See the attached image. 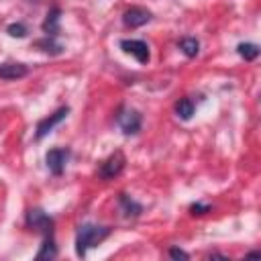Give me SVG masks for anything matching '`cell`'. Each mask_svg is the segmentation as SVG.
<instances>
[{"label": "cell", "instance_id": "cell-1", "mask_svg": "<svg viewBox=\"0 0 261 261\" xmlns=\"http://www.w3.org/2000/svg\"><path fill=\"white\" fill-rule=\"evenodd\" d=\"M112 228L110 226H98V224H82L77 228V234H75V255L77 257H86L88 249L100 245L106 237H110Z\"/></svg>", "mask_w": 261, "mask_h": 261}, {"label": "cell", "instance_id": "cell-2", "mask_svg": "<svg viewBox=\"0 0 261 261\" xmlns=\"http://www.w3.org/2000/svg\"><path fill=\"white\" fill-rule=\"evenodd\" d=\"M124 163H126V159H124L122 151H114L108 159L102 161V165H100V169H98V175H100L102 179H114L116 175L122 173Z\"/></svg>", "mask_w": 261, "mask_h": 261}, {"label": "cell", "instance_id": "cell-3", "mask_svg": "<svg viewBox=\"0 0 261 261\" xmlns=\"http://www.w3.org/2000/svg\"><path fill=\"white\" fill-rule=\"evenodd\" d=\"M27 226L33 228V230L43 232L45 237L47 234H53V218L47 212H43L41 208L29 210V214H27Z\"/></svg>", "mask_w": 261, "mask_h": 261}, {"label": "cell", "instance_id": "cell-4", "mask_svg": "<svg viewBox=\"0 0 261 261\" xmlns=\"http://www.w3.org/2000/svg\"><path fill=\"white\" fill-rule=\"evenodd\" d=\"M69 114V108L67 106H61V108H57L53 114H49V116H45V118H41L39 122H37V130H35V139L37 141H41L47 133H51L65 116Z\"/></svg>", "mask_w": 261, "mask_h": 261}, {"label": "cell", "instance_id": "cell-5", "mask_svg": "<svg viewBox=\"0 0 261 261\" xmlns=\"http://www.w3.org/2000/svg\"><path fill=\"white\" fill-rule=\"evenodd\" d=\"M116 120H118V126L124 135H135L141 128V114L135 108H122L118 112Z\"/></svg>", "mask_w": 261, "mask_h": 261}, {"label": "cell", "instance_id": "cell-6", "mask_svg": "<svg viewBox=\"0 0 261 261\" xmlns=\"http://www.w3.org/2000/svg\"><path fill=\"white\" fill-rule=\"evenodd\" d=\"M120 49L128 55H133L139 63H147L149 61V45L141 39H122L120 41Z\"/></svg>", "mask_w": 261, "mask_h": 261}, {"label": "cell", "instance_id": "cell-7", "mask_svg": "<svg viewBox=\"0 0 261 261\" xmlns=\"http://www.w3.org/2000/svg\"><path fill=\"white\" fill-rule=\"evenodd\" d=\"M149 20H151V12L147 8H143V6H130L122 14V22L128 29H139V27L147 24Z\"/></svg>", "mask_w": 261, "mask_h": 261}, {"label": "cell", "instance_id": "cell-8", "mask_svg": "<svg viewBox=\"0 0 261 261\" xmlns=\"http://www.w3.org/2000/svg\"><path fill=\"white\" fill-rule=\"evenodd\" d=\"M67 159H69V149H51V151L45 155L47 169H49L53 175H61V173H63Z\"/></svg>", "mask_w": 261, "mask_h": 261}, {"label": "cell", "instance_id": "cell-9", "mask_svg": "<svg viewBox=\"0 0 261 261\" xmlns=\"http://www.w3.org/2000/svg\"><path fill=\"white\" fill-rule=\"evenodd\" d=\"M29 73L24 63H2L0 65V80H18Z\"/></svg>", "mask_w": 261, "mask_h": 261}, {"label": "cell", "instance_id": "cell-10", "mask_svg": "<svg viewBox=\"0 0 261 261\" xmlns=\"http://www.w3.org/2000/svg\"><path fill=\"white\" fill-rule=\"evenodd\" d=\"M59 18H61V10H59L57 6H53V8L47 12L45 20H43V31H45V35L57 37V33H59Z\"/></svg>", "mask_w": 261, "mask_h": 261}, {"label": "cell", "instance_id": "cell-11", "mask_svg": "<svg viewBox=\"0 0 261 261\" xmlns=\"http://www.w3.org/2000/svg\"><path fill=\"white\" fill-rule=\"evenodd\" d=\"M55 257H57V245L53 241V234H47L43 245H41V249H39V253L35 255V259L43 261V259H55Z\"/></svg>", "mask_w": 261, "mask_h": 261}, {"label": "cell", "instance_id": "cell-12", "mask_svg": "<svg viewBox=\"0 0 261 261\" xmlns=\"http://www.w3.org/2000/svg\"><path fill=\"white\" fill-rule=\"evenodd\" d=\"M35 47L41 49V51H45V53H51V55H59L63 51V47L55 41V37H49V35H45L43 39L35 41Z\"/></svg>", "mask_w": 261, "mask_h": 261}, {"label": "cell", "instance_id": "cell-13", "mask_svg": "<svg viewBox=\"0 0 261 261\" xmlns=\"http://www.w3.org/2000/svg\"><path fill=\"white\" fill-rule=\"evenodd\" d=\"M118 202H120V208H122L124 216H139L141 210H143V206L137 204V202H135L130 196H126V194H120V196H118Z\"/></svg>", "mask_w": 261, "mask_h": 261}, {"label": "cell", "instance_id": "cell-14", "mask_svg": "<svg viewBox=\"0 0 261 261\" xmlns=\"http://www.w3.org/2000/svg\"><path fill=\"white\" fill-rule=\"evenodd\" d=\"M175 112H177V116L181 120H190L192 114H194V102L190 98H179L175 102Z\"/></svg>", "mask_w": 261, "mask_h": 261}, {"label": "cell", "instance_id": "cell-15", "mask_svg": "<svg viewBox=\"0 0 261 261\" xmlns=\"http://www.w3.org/2000/svg\"><path fill=\"white\" fill-rule=\"evenodd\" d=\"M179 49L184 51L186 57H196L198 51H200V43H198L196 37H184V39L179 41Z\"/></svg>", "mask_w": 261, "mask_h": 261}, {"label": "cell", "instance_id": "cell-16", "mask_svg": "<svg viewBox=\"0 0 261 261\" xmlns=\"http://www.w3.org/2000/svg\"><path fill=\"white\" fill-rule=\"evenodd\" d=\"M237 51H239V55H241L243 59H247V61H253V59H257V55H259V47H257L255 43H241V45L237 47Z\"/></svg>", "mask_w": 261, "mask_h": 261}, {"label": "cell", "instance_id": "cell-17", "mask_svg": "<svg viewBox=\"0 0 261 261\" xmlns=\"http://www.w3.org/2000/svg\"><path fill=\"white\" fill-rule=\"evenodd\" d=\"M6 33H8L10 37H18V39H22V37H27V27H24L22 22H12V24H8Z\"/></svg>", "mask_w": 261, "mask_h": 261}, {"label": "cell", "instance_id": "cell-18", "mask_svg": "<svg viewBox=\"0 0 261 261\" xmlns=\"http://www.w3.org/2000/svg\"><path fill=\"white\" fill-rule=\"evenodd\" d=\"M190 212H192V214H206V212H210V206H208V204H200V202H196V204L190 206Z\"/></svg>", "mask_w": 261, "mask_h": 261}, {"label": "cell", "instance_id": "cell-19", "mask_svg": "<svg viewBox=\"0 0 261 261\" xmlns=\"http://www.w3.org/2000/svg\"><path fill=\"white\" fill-rule=\"evenodd\" d=\"M169 257H173V259H188L190 255L186 253V251H181V249H169Z\"/></svg>", "mask_w": 261, "mask_h": 261}, {"label": "cell", "instance_id": "cell-20", "mask_svg": "<svg viewBox=\"0 0 261 261\" xmlns=\"http://www.w3.org/2000/svg\"><path fill=\"white\" fill-rule=\"evenodd\" d=\"M247 257H261V253H257V251H253V253H249Z\"/></svg>", "mask_w": 261, "mask_h": 261}]
</instances>
